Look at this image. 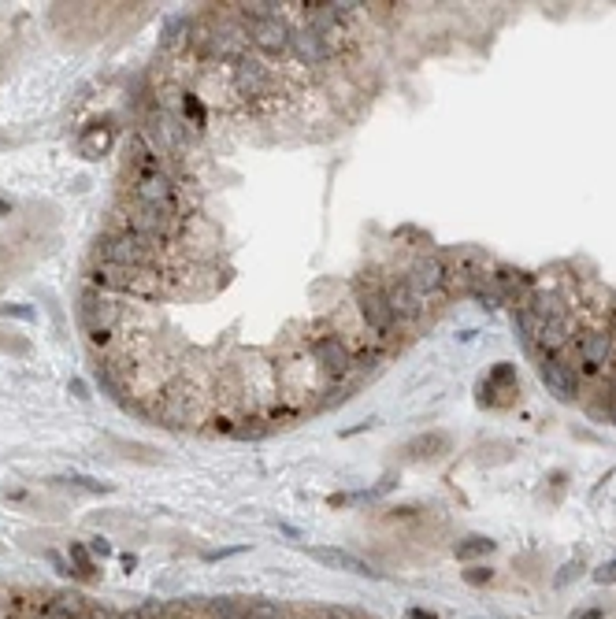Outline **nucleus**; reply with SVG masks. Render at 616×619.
I'll use <instances>...</instances> for the list:
<instances>
[{
	"label": "nucleus",
	"mask_w": 616,
	"mask_h": 619,
	"mask_svg": "<svg viewBox=\"0 0 616 619\" xmlns=\"http://www.w3.org/2000/svg\"><path fill=\"white\" fill-rule=\"evenodd\" d=\"M353 308H357V315L364 319V327L372 330L379 341H390L393 334L401 330L398 315L390 312L386 297H383V282H379L376 271H364V275L353 279Z\"/></svg>",
	"instance_id": "20e7f679"
},
{
	"label": "nucleus",
	"mask_w": 616,
	"mask_h": 619,
	"mask_svg": "<svg viewBox=\"0 0 616 619\" xmlns=\"http://www.w3.org/2000/svg\"><path fill=\"white\" fill-rule=\"evenodd\" d=\"M450 445H453V438L446 431H427V434L409 438L401 445V453H405V460H438L442 453H450Z\"/></svg>",
	"instance_id": "4468645a"
},
{
	"label": "nucleus",
	"mask_w": 616,
	"mask_h": 619,
	"mask_svg": "<svg viewBox=\"0 0 616 619\" xmlns=\"http://www.w3.org/2000/svg\"><path fill=\"white\" fill-rule=\"evenodd\" d=\"M67 564H71V572H75V579H82V582L97 579V556L82 546V541H71L67 546Z\"/></svg>",
	"instance_id": "f3484780"
},
{
	"label": "nucleus",
	"mask_w": 616,
	"mask_h": 619,
	"mask_svg": "<svg viewBox=\"0 0 616 619\" xmlns=\"http://www.w3.org/2000/svg\"><path fill=\"white\" fill-rule=\"evenodd\" d=\"M409 619H438V615L427 612V608H409Z\"/></svg>",
	"instance_id": "393cba45"
},
{
	"label": "nucleus",
	"mask_w": 616,
	"mask_h": 619,
	"mask_svg": "<svg viewBox=\"0 0 616 619\" xmlns=\"http://www.w3.org/2000/svg\"><path fill=\"white\" fill-rule=\"evenodd\" d=\"M290 60L308 71H334V63H338L331 45L316 30H308L305 22H293V30H290Z\"/></svg>",
	"instance_id": "1a4fd4ad"
},
{
	"label": "nucleus",
	"mask_w": 616,
	"mask_h": 619,
	"mask_svg": "<svg viewBox=\"0 0 616 619\" xmlns=\"http://www.w3.org/2000/svg\"><path fill=\"white\" fill-rule=\"evenodd\" d=\"M576 360L583 375H605L616 367V330L602 319L586 323L576 338Z\"/></svg>",
	"instance_id": "0eeeda50"
},
{
	"label": "nucleus",
	"mask_w": 616,
	"mask_h": 619,
	"mask_svg": "<svg viewBox=\"0 0 616 619\" xmlns=\"http://www.w3.org/2000/svg\"><path fill=\"white\" fill-rule=\"evenodd\" d=\"M498 393H509V401H512V393H520V379H516V364H494L486 371V379L479 382V405H502L498 401Z\"/></svg>",
	"instance_id": "ddd939ff"
},
{
	"label": "nucleus",
	"mask_w": 616,
	"mask_h": 619,
	"mask_svg": "<svg viewBox=\"0 0 616 619\" xmlns=\"http://www.w3.org/2000/svg\"><path fill=\"white\" fill-rule=\"evenodd\" d=\"M67 482H75V486H82V489H89V493H108V489H112L108 482H97V479H86V475H71Z\"/></svg>",
	"instance_id": "5701e85b"
},
{
	"label": "nucleus",
	"mask_w": 616,
	"mask_h": 619,
	"mask_svg": "<svg viewBox=\"0 0 616 619\" xmlns=\"http://www.w3.org/2000/svg\"><path fill=\"white\" fill-rule=\"evenodd\" d=\"M379 282H383L386 305H390L393 315H398V323H401V327H405V323H416V319H424L427 305H424L420 297H416V289L409 286L405 271H401V275H379Z\"/></svg>",
	"instance_id": "9d476101"
},
{
	"label": "nucleus",
	"mask_w": 616,
	"mask_h": 619,
	"mask_svg": "<svg viewBox=\"0 0 616 619\" xmlns=\"http://www.w3.org/2000/svg\"><path fill=\"white\" fill-rule=\"evenodd\" d=\"M494 549H498V541H494V538H486V534H464L460 541H453V556H457V560L490 556Z\"/></svg>",
	"instance_id": "dca6fc26"
},
{
	"label": "nucleus",
	"mask_w": 616,
	"mask_h": 619,
	"mask_svg": "<svg viewBox=\"0 0 616 619\" xmlns=\"http://www.w3.org/2000/svg\"><path fill=\"white\" fill-rule=\"evenodd\" d=\"M305 349L331 386H346L357 375V356L350 353V345L334 334V327L327 319H316L312 323V330L305 334Z\"/></svg>",
	"instance_id": "7ed1b4c3"
},
{
	"label": "nucleus",
	"mask_w": 616,
	"mask_h": 619,
	"mask_svg": "<svg viewBox=\"0 0 616 619\" xmlns=\"http://www.w3.org/2000/svg\"><path fill=\"white\" fill-rule=\"evenodd\" d=\"M79 323L93 345H112V334L122 323V305L115 297H108L105 289L86 286L79 297Z\"/></svg>",
	"instance_id": "423d86ee"
},
{
	"label": "nucleus",
	"mask_w": 616,
	"mask_h": 619,
	"mask_svg": "<svg viewBox=\"0 0 616 619\" xmlns=\"http://www.w3.org/2000/svg\"><path fill=\"white\" fill-rule=\"evenodd\" d=\"M583 572H586V564H583V560L576 556V560H569V564H564V567H561V572H557L553 586H569V582H576V579H579Z\"/></svg>",
	"instance_id": "6ab92c4d"
},
{
	"label": "nucleus",
	"mask_w": 616,
	"mask_h": 619,
	"mask_svg": "<svg viewBox=\"0 0 616 619\" xmlns=\"http://www.w3.org/2000/svg\"><path fill=\"white\" fill-rule=\"evenodd\" d=\"M275 379H279L283 408H290L293 415L305 408V401L319 397V393H331V382L324 379V371H319L316 360L308 356L305 341H286V349L275 360Z\"/></svg>",
	"instance_id": "f257e3e1"
},
{
	"label": "nucleus",
	"mask_w": 616,
	"mask_h": 619,
	"mask_svg": "<svg viewBox=\"0 0 616 619\" xmlns=\"http://www.w3.org/2000/svg\"><path fill=\"white\" fill-rule=\"evenodd\" d=\"M305 553L319 567H327V572H346V575H357V579H383L379 567H372V564L360 560L350 549H338V546H305Z\"/></svg>",
	"instance_id": "f8f14e48"
},
{
	"label": "nucleus",
	"mask_w": 616,
	"mask_h": 619,
	"mask_svg": "<svg viewBox=\"0 0 616 619\" xmlns=\"http://www.w3.org/2000/svg\"><path fill=\"white\" fill-rule=\"evenodd\" d=\"M234 553H245L241 546H227V549H212V553H205V560H224V556H234Z\"/></svg>",
	"instance_id": "b1692460"
},
{
	"label": "nucleus",
	"mask_w": 616,
	"mask_h": 619,
	"mask_svg": "<svg viewBox=\"0 0 616 619\" xmlns=\"http://www.w3.org/2000/svg\"><path fill=\"white\" fill-rule=\"evenodd\" d=\"M71 393H75V397H79V401H86V397H89V393H86V386H82L79 379H75V382H71Z\"/></svg>",
	"instance_id": "a878e982"
},
{
	"label": "nucleus",
	"mask_w": 616,
	"mask_h": 619,
	"mask_svg": "<svg viewBox=\"0 0 616 619\" xmlns=\"http://www.w3.org/2000/svg\"><path fill=\"white\" fill-rule=\"evenodd\" d=\"M86 549H89L93 556H112V541H108L105 534H97V538L86 541Z\"/></svg>",
	"instance_id": "4be33fe9"
},
{
	"label": "nucleus",
	"mask_w": 616,
	"mask_h": 619,
	"mask_svg": "<svg viewBox=\"0 0 616 619\" xmlns=\"http://www.w3.org/2000/svg\"><path fill=\"white\" fill-rule=\"evenodd\" d=\"M4 212H12V205H8V201H0V215H4Z\"/></svg>",
	"instance_id": "cd10ccee"
},
{
	"label": "nucleus",
	"mask_w": 616,
	"mask_h": 619,
	"mask_svg": "<svg viewBox=\"0 0 616 619\" xmlns=\"http://www.w3.org/2000/svg\"><path fill=\"white\" fill-rule=\"evenodd\" d=\"M460 579H464L468 586H490V582H494V567L472 564V567H464V572H460Z\"/></svg>",
	"instance_id": "a211bd4d"
},
{
	"label": "nucleus",
	"mask_w": 616,
	"mask_h": 619,
	"mask_svg": "<svg viewBox=\"0 0 616 619\" xmlns=\"http://www.w3.org/2000/svg\"><path fill=\"white\" fill-rule=\"evenodd\" d=\"M112 138H115V130L108 127V122H89V127L79 134V153L86 160H101L112 148Z\"/></svg>",
	"instance_id": "2eb2a0df"
},
{
	"label": "nucleus",
	"mask_w": 616,
	"mask_h": 619,
	"mask_svg": "<svg viewBox=\"0 0 616 619\" xmlns=\"http://www.w3.org/2000/svg\"><path fill=\"white\" fill-rule=\"evenodd\" d=\"M231 89H234V96H241L245 105H264V101L283 96V79L264 56L249 53L231 67Z\"/></svg>",
	"instance_id": "39448f33"
},
{
	"label": "nucleus",
	"mask_w": 616,
	"mask_h": 619,
	"mask_svg": "<svg viewBox=\"0 0 616 619\" xmlns=\"http://www.w3.org/2000/svg\"><path fill=\"white\" fill-rule=\"evenodd\" d=\"M93 260L119 263V267H131V271H160L164 245L141 238L134 230H105L93 245Z\"/></svg>",
	"instance_id": "f03ea898"
},
{
	"label": "nucleus",
	"mask_w": 616,
	"mask_h": 619,
	"mask_svg": "<svg viewBox=\"0 0 616 619\" xmlns=\"http://www.w3.org/2000/svg\"><path fill=\"white\" fill-rule=\"evenodd\" d=\"M605 415H609L612 423H616V393H612V397H609V405H605Z\"/></svg>",
	"instance_id": "bb28decb"
},
{
	"label": "nucleus",
	"mask_w": 616,
	"mask_h": 619,
	"mask_svg": "<svg viewBox=\"0 0 616 619\" xmlns=\"http://www.w3.org/2000/svg\"><path fill=\"white\" fill-rule=\"evenodd\" d=\"M405 279H409V286L416 289V297L427 305L431 297H438V293H446L450 289V282H453V271H450V263L442 260L438 253H420L409 267H405Z\"/></svg>",
	"instance_id": "6e6552de"
},
{
	"label": "nucleus",
	"mask_w": 616,
	"mask_h": 619,
	"mask_svg": "<svg viewBox=\"0 0 616 619\" xmlns=\"http://www.w3.org/2000/svg\"><path fill=\"white\" fill-rule=\"evenodd\" d=\"M538 379L546 386V393H553L564 405L579 397V371L564 356H538Z\"/></svg>",
	"instance_id": "9b49d317"
},
{
	"label": "nucleus",
	"mask_w": 616,
	"mask_h": 619,
	"mask_svg": "<svg viewBox=\"0 0 616 619\" xmlns=\"http://www.w3.org/2000/svg\"><path fill=\"white\" fill-rule=\"evenodd\" d=\"M612 612V605H609V598L605 601H598V605H586V608H576L572 612V619H605Z\"/></svg>",
	"instance_id": "412c9836"
},
{
	"label": "nucleus",
	"mask_w": 616,
	"mask_h": 619,
	"mask_svg": "<svg viewBox=\"0 0 616 619\" xmlns=\"http://www.w3.org/2000/svg\"><path fill=\"white\" fill-rule=\"evenodd\" d=\"M590 579H595L598 586H616V556L605 560V564H598L595 572H590Z\"/></svg>",
	"instance_id": "aec40b11"
}]
</instances>
